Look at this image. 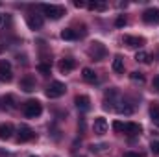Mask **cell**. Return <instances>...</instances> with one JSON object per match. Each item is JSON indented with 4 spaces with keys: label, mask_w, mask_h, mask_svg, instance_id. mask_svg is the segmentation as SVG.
<instances>
[{
    "label": "cell",
    "mask_w": 159,
    "mask_h": 157,
    "mask_svg": "<svg viewBox=\"0 0 159 157\" xmlns=\"http://www.w3.org/2000/svg\"><path fill=\"white\" fill-rule=\"evenodd\" d=\"M43 11H44V15H46L48 19H52V20H57V19H61V17L65 15V9H63L61 6H52V4H44V6H43Z\"/></svg>",
    "instance_id": "cell-1"
},
{
    "label": "cell",
    "mask_w": 159,
    "mask_h": 157,
    "mask_svg": "<svg viewBox=\"0 0 159 157\" xmlns=\"http://www.w3.org/2000/svg\"><path fill=\"white\" fill-rule=\"evenodd\" d=\"M41 113H43V107H41V104L37 100H28L26 104H24V115L30 118H35L39 117Z\"/></svg>",
    "instance_id": "cell-2"
},
{
    "label": "cell",
    "mask_w": 159,
    "mask_h": 157,
    "mask_svg": "<svg viewBox=\"0 0 159 157\" xmlns=\"http://www.w3.org/2000/svg\"><path fill=\"white\" fill-rule=\"evenodd\" d=\"M65 91H67L65 83H61V81H54V83H50V87L46 89V96H48V98H59V96L65 94Z\"/></svg>",
    "instance_id": "cell-3"
},
{
    "label": "cell",
    "mask_w": 159,
    "mask_h": 157,
    "mask_svg": "<svg viewBox=\"0 0 159 157\" xmlns=\"http://www.w3.org/2000/svg\"><path fill=\"white\" fill-rule=\"evenodd\" d=\"M87 52H89V56H91L94 61H100V59H104V56H106V46H104L102 43H93Z\"/></svg>",
    "instance_id": "cell-4"
},
{
    "label": "cell",
    "mask_w": 159,
    "mask_h": 157,
    "mask_svg": "<svg viewBox=\"0 0 159 157\" xmlns=\"http://www.w3.org/2000/svg\"><path fill=\"white\" fill-rule=\"evenodd\" d=\"M13 79V72H11V65L9 61H0V81H11Z\"/></svg>",
    "instance_id": "cell-5"
},
{
    "label": "cell",
    "mask_w": 159,
    "mask_h": 157,
    "mask_svg": "<svg viewBox=\"0 0 159 157\" xmlns=\"http://www.w3.org/2000/svg\"><path fill=\"white\" fill-rule=\"evenodd\" d=\"M34 137H35V133H34L32 128H28V126H20V128H19V137H17L19 142H28V141H32Z\"/></svg>",
    "instance_id": "cell-6"
},
{
    "label": "cell",
    "mask_w": 159,
    "mask_h": 157,
    "mask_svg": "<svg viewBox=\"0 0 159 157\" xmlns=\"http://www.w3.org/2000/svg\"><path fill=\"white\" fill-rule=\"evenodd\" d=\"M143 19H144V22H148V24H159V9L157 7L146 9V11L143 13Z\"/></svg>",
    "instance_id": "cell-7"
},
{
    "label": "cell",
    "mask_w": 159,
    "mask_h": 157,
    "mask_svg": "<svg viewBox=\"0 0 159 157\" xmlns=\"http://www.w3.org/2000/svg\"><path fill=\"white\" fill-rule=\"evenodd\" d=\"M20 89H22L24 92H32V91H35V79H34V76L26 74L24 78L20 79Z\"/></svg>",
    "instance_id": "cell-8"
},
{
    "label": "cell",
    "mask_w": 159,
    "mask_h": 157,
    "mask_svg": "<svg viewBox=\"0 0 159 157\" xmlns=\"http://www.w3.org/2000/svg\"><path fill=\"white\" fill-rule=\"evenodd\" d=\"M107 131V120L104 117H98L94 118V133H98V135H104Z\"/></svg>",
    "instance_id": "cell-9"
},
{
    "label": "cell",
    "mask_w": 159,
    "mask_h": 157,
    "mask_svg": "<svg viewBox=\"0 0 159 157\" xmlns=\"http://www.w3.org/2000/svg\"><path fill=\"white\" fill-rule=\"evenodd\" d=\"M124 44H128L129 48H141L144 44V39L143 37H133V35H126L124 37Z\"/></svg>",
    "instance_id": "cell-10"
},
{
    "label": "cell",
    "mask_w": 159,
    "mask_h": 157,
    "mask_svg": "<svg viewBox=\"0 0 159 157\" xmlns=\"http://www.w3.org/2000/svg\"><path fill=\"white\" fill-rule=\"evenodd\" d=\"M28 26H30L32 30H39L41 26H43V17L37 15V13L28 15Z\"/></svg>",
    "instance_id": "cell-11"
},
{
    "label": "cell",
    "mask_w": 159,
    "mask_h": 157,
    "mask_svg": "<svg viewBox=\"0 0 159 157\" xmlns=\"http://www.w3.org/2000/svg\"><path fill=\"white\" fill-rule=\"evenodd\" d=\"M74 102H76V107L81 109V111H87V109L91 107V100H89V96H85V94H78Z\"/></svg>",
    "instance_id": "cell-12"
},
{
    "label": "cell",
    "mask_w": 159,
    "mask_h": 157,
    "mask_svg": "<svg viewBox=\"0 0 159 157\" xmlns=\"http://www.w3.org/2000/svg\"><path fill=\"white\" fill-rule=\"evenodd\" d=\"M74 67H76L74 59H61V61H59V70H61L63 74L72 72V70H74Z\"/></svg>",
    "instance_id": "cell-13"
},
{
    "label": "cell",
    "mask_w": 159,
    "mask_h": 157,
    "mask_svg": "<svg viewBox=\"0 0 159 157\" xmlns=\"http://www.w3.org/2000/svg\"><path fill=\"white\" fill-rule=\"evenodd\" d=\"M11 135H13V126L11 124H0V139L7 141V139H11Z\"/></svg>",
    "instance_id": "cell-14"
},
{
    "label": "cell",
    "mask_w": 159,
    "mask_h": 157,
    "mask_svg": "<svg viewBox=\"0 0 159 157\" xmlns=\"http://www.w3.org/2000/svg\"><path fill=\"white\" fill-rule=\"evenodd\" d=\"M124 131H126L128 135H139V133H141V126L129 122V124H124Z\"/></svg>",
    "instance_id": "cell-15"
},
{
    "label": "cell",
    "mask_w": 159,
    "mask_h": 157,
    "mask_svg": "<svg viewBox=\"0 0 159 157\" xmlns=\"http://www.w3.org/2000/svg\"><path fill=\"white\" fill-rule=\"evenodd\" d=\"M61 39L74 41V39H78V34H76V30H72V28H65V30L61 32Z\"/></svg>",
    "instance_id": "cell-16"
},
{
    "label": "cell",
    "mask_w": 159,
    "mask_h": 157,
    "mask_svg": "<svg viewBox=\"0 0 159 157\" xmlns=\"http://www.w3.org/2000/svg\"><path fill=\"white\" fill-rule=\"evenodd\" d=\"M81 76H83L85 81H89V83H94V81L98 79V76L94 74V70H91V69H83V70H81Z\"/></svg>",
    "instance_id": "cell-17"
},
{
    "label": "cell",
    "mask_w": 159,
    "mask_h": 157,
    "mask_svg": "<svg viewBox=\"0 0 159 157\" xmlns=\"http://www.w3.org/2000/svg\"><path fill=\"white\" fill-rule=\"evenodd\" d=\"M87 7H89L91 11H106V9H107V4H106V2H89Z\"/></svg>",
    "instance_id": "cell-18"
},
{
    "label": "cell",
    "mask_w": 159,
    "mask_h": 157,
    "mask_svg": "<svg viewBox=\"0 0 159 157\" xmlns=\"http://www.w3.org/2000/svg\"><path fill=\"white\" fill-rule=\"evenodd\" d=\"M113 70H115L117 74H122V72H124V59H122L120 56H117V57L113 59Z\"/></svg>",
    "instance_id": "cell-19"
},
{
    "label": "cell",
    "mask_w": 159,
    "mask_h": 157,
    "mask_svg": "<svg viewBox=\"0 0 159 157\" xmlns=\"http://www.w3.org/2000/svg\"><path fill=\"white\" fill-rule=\"evenodd\" d=\"M135 61H139V63H150V56H148L146 52L139 50V52L135 54Z\"/></svg>",
    "instance_id": "cell-20"
},
{
    "label": "cell",
    "mask_w": 159,
    "mask_h": 157,
    "mask_svg": "<svg viewBox=\"0 0 159 157\" xmlns=\"http://www.w3.org/2000/svg\"><path fill=\"white\" fill-rule=\"evenodd\" d=\"M150 117H152V120L159 118V104L157 102H154V104L150 105Z\"/></svg>",
    "instance_id": "cell-21"
},
{
    "label": "cell",
    "mask_w": 159,
    "mask_h": 157,
    "mask_svg": "<svg viewBox=\"0 0 159 157\" xmlns=\"http://www.w3.org/2000/svg\"><path fill=\"white\" fill-rule=\"evenodd\" d=\"M106 150H107L106 144H93V146H91V152H93V154H104Z\"/></svg>",
    "instance_id": "cell-22"
},
{
    "label": "cell",
    "mask_w": 159,
    "mask_h": 157,
    "mask_svg": "<svg viewBox=\"0 0 159 157\" xmlns=\"http://www.w3.org/2000/svg\"><path fill=\"white\" fill-rule=\"evenodd\" d=\"M126 22H128V19H126L124 15H119L117 20H115V26H117V28H122V26H126Z\"/></svg>",
    "instance_id": "cell-23"
},
{
    "label": "cell",
    "mask_w": 159,
    "mask_h": 157,
    "mask_svg": "<svg viewBox=\"0 0 159 157\" xmlns=\"http://www.w3.org/2000/svg\"><path fill=\"white\" fill-rule=\"evenodd\" d=\"M37 70H39L41 74H44V76H46V74H50V65H46V63H41L39 67H37Z\"/></svg>",
    "instance_id": "cell-24"
},
{
    "label": "cell",
    "mask_w": 159,
    "mask_h": 157,
    "mask_svg": "<svg viewBox=\"0 0 159 157\" xmlns=\"http://www.w3.org/2000/svg\"><path fill=\"white\" fill-rule=\"evenodd\" d=\"M131 79H133V81H139V83H143V81H144V76H143L141 72H131Z\"/></svg>",
    "instance_id": "cell-25"
},
{
    "label": "cell",
    "mask_w": 159,
    "mask_h": 157,
    "mask_svg": "<svg viewBox=\"0 0 159 157\" xmlns=\"http://www.w3.org/2000/svg\"><path fill=\"white\" fill-rule=\"evenodd\" d=\"M4 104H7L9 107H15V104H13V96H11V94H7V96H4Z\"/></svg>",
    "instance_id": "cell-26"
},
{
    "label": "cell",
    "mask_w": 159,
    "mask_h": 157,
    "mask_svg": "<svg viewBox=\"0 0 159 157\" xmlns=\"http://www.w3.org/2000/svg\"><path fill=\"white\" fill-rule=\"evenodd\" d=\"M152 152H154V154H157V155H159V141H156V142H152Z\"/></svg>",
    "instance_id": "cell-27"
},
{
    "label": "cell",
    "mask_w": 159,
    "mask_h": 157,
    "mask_svg": "<svg viewBox=\"0 0 159 157\" xmlns=\"http://www.w3.org/2000/svg\"><path fill=\"white\" fill-rule=\"evenodd\" d=\"M113 128H115L117 131H124V124H122V122H115V124H113Z\"/></svg>",
    "instance_id": "cell-28"
},
{
    "label": "cell",
    "mask_w": 159,
    "mask_h": 157,
    "mask_svg": "<svg viewBox=\"0 0 159 157\" xmlns=\"http://www.w3.org/2000/svg\"><path fill=\"white\" fill-rule=\"evenodd\" d=\"M74 6H76V7H85L87 4H85V2H81V0H74Z\"/></svg>",
    "instance_id": "cell-29"
},
{
    "label": "cell",
    "mask_w": 159,
    "mask_h": 157,
    "mask_svg": "<svg viewBox=\"0 0 159 157\" xmlns=\"http://www.w3.org/2000/svg\"><path fill=\"white\" fill-rule=\"evenodd\" d=\"M124 157H143V155H139V154H133V152H126V154H124Z\"/></svg>",
    "instance_id": "cell-30"
},
{
    "label": "cell",
    "mask_w": 159,
    "mask_h": 157,
    "mask_svg": "<svg viewBox=\"0 0 159 157\" xmlns=\"http://www.w3.org/2000/svg\"><path fill=\"white\" fill-rule=\"evenodd\" d=\"M154 89L159 91V76H157V78H154Z\"/></svg>",
    "instance_id": "cell-31"
},
{
    "label": "cell",
    "mask_w": 159,
    "mask_h": 157,
    "mask_svg": "<svg viewBox=\"0 0 159 157\" xmlns=\"http://www.w3.org/2000/svg\"><path fill=\"white\" fill-rule=\"evenodd\" d=\"M2 22H4V17H2V15H0V24H2Z\"/></svg>",
    "instance_id": "cell-32"
},
{
    "label": "cell",
    "mask_w": 159,
    "mask_h": 157,
    "mask_svg": "<svg viewBox=\"0 0 159 157\" xmlns=\"http://www.w3.org/2000/svg\"><path fill=\"white\" fill-rule=\"evenodd\" d=\"M30 157H37V155H30Z\"/></svg>",
    "instance_id": "cell-33"
}]
</instances>
